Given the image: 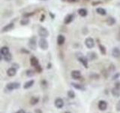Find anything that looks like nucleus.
<instances>
[{
  "label": "nucleus",
  "instance_id": "nucleus-1",
  "mask_svg": "<svg viewBox=\"0 0 120 113\" xmlns=\"http://www.w3.org/2000/svg\"><path fill=\"white\" fill-rule=\"evenodd\" d=\"M20 87V84L18 82H10L8 83L7 85H6V89L8 90H15V89H18Z\"/></svg>",
  "mask_w": 120,
  "mask_h": 113
},
{
  "label": "nucleus",
  "instance_id": "nucleus-2",
  "mask_svg": "<svg viewBox=\"0 0 120 113\" xmlns=\"http://www.w3.org/2000/svg\"><path fill=\"white\" fill-rule=\"evenodd\" d=\"M77 54H78L77 57H78L79 61H80L86 68H88V58L84 56H82V54H80V53H79Z\"/></svg>",
  "mask_w": 120,
  "mask_h": 113
},
{
  "label": "nucleus",
  "instance_id": "nucleus-3",
  "mask_svg": "<svg viewBox=\"0 0 120 113\" xmlns=\"http://www.w3.org/2000/svg\"><path fill=\"white\" fill-rule=\"evenodd\" d=\"M29 47L31 48L32 50H35L37 48V39L35 36H32L31 39H29Z\"/></svg>",
  "mask_w": 120,
  "mask_h": 113
},
{
  "label": "nucleus",
  "instance_id": "nucleus-4",
  "mask_svg": "<svg viewBox=\"0 0 120 113\" xmlns=\"http://www.w3.org/2000/svg\"><path fill=\"white\" fill-rule=\"evenodd\" d=\"M48 46H49V44H48L47 41L44 38H41L39 41V47L41 49H43V50H47L48 48Z\"/></svg>",
  "mask_w": 120,
  "mask_h": 113
},
{
  "label": "nucleus",
  "instance_id": "nucleus-5",
  "mask_svg": "<svg viewBox=\"0 0 120 113\" xmlns=\"http://www.w3.org/2000/svg\"><path fill=\"white\" fill-rule=\"evenodd\" d=\"M38 35L41 37V38H46L48 36L49 32L47 31V29L46 28L43 27V26H41L38 30Z\"/></svg>",
  "mask_w": 120,
  "mask_h": 113
},
{
  "label": "nucleus",
  "instance_id": "nucleus-6",
  "mask_svg": "<svg viewBox=\"0 0 120 113\" xmlns=\"http://www.w3.org/2000/svg\"><path fill=\"white\" fill-rule=\"evenodd\" d=\"M85 44L88 48H92L94 46H95V41H94L92 38L89 37L85 40Z\"/></svg>",
  "mask_w": 120,
  "mask_h": 113
},
{
  "label": "nucleus",
  "instance_id": "nucleus-7",
  "mask_svg": "<svg viewBox=\"0 0 120 113\" xmlns=\"http://www.w3.org/2000/svg\"><path fill=\"white\" fill-rule=\"evenodd\" d=\"M71 75L74 79H75V80H80V79L82 78L81 73L80 71H78V70L72 71V72H71Z\"/></svg>",
  "mask_w": 120,
  "mask_h": 113
},
{
  "label": "nucleus",
  "instance_id": "nucleus-8",
  "mask_svg": "<svg viewBox=\"0 0 120 113\" xmlns=\"http://www.w3.org/2000/svg\"><path fill=\"white\" fill-rule=\"evenodd\" d=\"M98 107L101 111H105L107 108V103L105 100H100L98 102Z\"/></svg>",
  "mask_w": 120,
  "mask_h": 113
},
{
  "label": "nucleus",
  "instance_id": "nucleus-9",
  "mask_svg": "<svg viewBox=\"0 0 120 113\" xmlns=\"http://www.w3.org/2000/svg\"><path fill=\"white\" fill-rule=\"evenodd\" d=\"M55 105L56 108L62 109L64 106V100L62 98H57V99L55 100Z\"/></svg>",
  "mask_w": 120,
  "mask_h": 113
},
{
  "label": "nucleus",
  "instance_id": "nucleus-10",
  "mask_svg": "<svg viewBox=\"0 0 120 113\" xmlns=\"http://www.w3.org/2000/svg\"><path fill=\"white\" fill-rule=\"evenodd\" d=\"M17 73V69H15L14 67H11L7 70V75L10 77H13L16 75Z\"/></svg>",
  "mask_w": 120,
  "mask_h": 113
},
{
  "label": "nucleus",
  "instance_id": "nucleus-11",
  "mask_svg": "<svg viewBox=\"0 0 120 113\" xmlns=\"http://www.w3.org/2000/svg\"><path fill=\"white\" fill-rule=\"evenodd\" d=\"M112 55L115 58H119L120 56V50L118 48H114L112 51Z\"/></svg>",
  "mask_w": 120,
  "mask_h": 113
},
{
  "label": "nucleus",
  "instance_id": "nucleus-12",
  "mask_svg": "<svg viewBox=\"0 0 120 113\" xmlns=\"http://www.w3.org/2000/svg\"><path fill=\"white\" fill-rule=\"evenodd\" d=\"M14 26V24H13V23H11V24L6 25L5 26H4V27L2 28V32H8V31H10V30H11Z\"/></svg>",
  "mask_w": 120,
  "mask_h": 113
},
{
  "label": "nucleus",
  "instance_id": "nucleus-13",
  "mask_svg": "<svg viewBox=\"0 0 120 113\" xmlns=\"http://www.w3.org/2000/svg\"><path fill=\"white\" fill-rule=\"evenodd\" d=\"M111 93H112V95L113 96V97H119L120 96V89L116 88V87H114L113 88H112Z\"/></svg>",
  "mask_w": 120,
  "mask_h": 113
},
{
  "label": "nucleus",
  "instance_id": "nucleus-14",
  "mask_svg": "<svg viewBox=\"0 0 120 113\" xmlns=\"http://www.w3.org/2000/svg\"><path fill=\"white\" fill-rule=\"evenodd\" d=\"M30 63H31V65L34 67H36L37 66L39 65L38 60L35 56H32L31 59H30Z\"/></svg>",
  "mask_w": 120,
  "mask_h": 113
},
{
  "label": "nucleus",
  "instance_id": "nucleus-15",
  "mask_svg": "<svg viewBox=\"0 0 120 113\" xmlns=\"http://www.w3.org/2000/svg\"><path fill=\"white\" fill-rule=\"evenodd\" d=\"M73 20H74V15L73 14H68L65 17L64 23H65V24H70V23L72 22Z\"/></svg>",
  "mask_w": 120,
  "mask_h": 113
},
{
  "label": "nucleus",
  "instance_id": "nucleus-16",
  "mask_svg": "<svg viewBox=\"0 0 120 113\" xmlns=\"http://www.w3.org/2000/svg\"><path fill=\"white\" fill-rule=\"evenodd\" d=\"M30 104L32 105H35L38 104V103L39 102V97H32L30 99Z\"/></svg>",
  "mask_w": 120,
  "mask_h": 113
},
{
  "label": "nucleus",
  "instance_id": "nucleus-17",
  "mask_svg": "<svg viewBox=\"0 0 120 113\" xmlns=\"http://www.w3.org/2000/svg\"><path fill=\"white\" fill-rule=\"evenodd\" d=\"M34 83H35V81H34V80H29L28 81H26L24 85H23V88L24 89H28V88H30L31 87L33 86Z\"/></svg>",
  "mask_w": 120,
  "mask_h": 113
},
{
  "label": "nucleus",
  "instance_id": "nucleus-18",
  "mask_svg": "<svg viewBox=\"0 0 120 113\" xmlns=\"http://www.w3.org/2000/svg\"><path fill=\"white\" fill-rule=\"evenodd\" d=\"M65 36H62V35H59L58 36V38H57V43L59 45H62L65 43Z\"/></svg>",
  "mask_w": 120,
  "mask_h": 113
},
{
  "label": "nucleus",
  "instance_id": "nucleus-19",
  "mask_svg": "<svg viewBox=\"0 0 120 113\" xmlns=\"http://www.w3.org/2000/svg\"><path fill=\"white\" fill-rule=\"evenodd\" d=\"M71 85H72L74 88H76L77 90H86L84 86H82V85L77 84V83H71Z\"/></svg>",
  "mask_w": 120,
  "mask_h": 113
},
{
  "label": "nucleus",
  "instance_id": "nucleus-20",
  "mask_svg": "<svg viewBox=\"0 0 120 113\" xmlns=\"http://www.w3.org/2000/svg\"><path fill=\"white\" fill-rule=\"evenodd\" d=\"M0 52H1V55L2 56H5L8 54H9L10 51H9V48L6 47V46H4L1 48V51H0Z\"/></svg>",
  "mask_w": 120,
  "mask_h": 113
},
{
  "label": "nucleus",
  "instance_id": "nucleus-21",
  "mask_svg": "<svg viewBox=\"0 0 120 113\" xmlns=\"http://www.w3.org/2000/svg\"><path fill=\"white\" fill-rule=\"evenodd\" d=\"M78 14H80L81 17H86L88 14V11L85 8H80L78 10Z\"/></svg>",
  "mask_w": 120,
  "mask_h": 113
},
{
  "label": "nucleus",
  "instance_id": "nucleus-22",
  "mask_svg": "<svg viewBox=\"0 0 120 113\" xmlns=\"http://www.w3.org/2000/svg\"><path fill=\"white\" fill-rule=\"evenodd\" d=\"M97 58V55H96V53L95 52H90L88 53V59L90 60H94L95 59Z\"/></svg>",
  "mask_w": 120,
  "mask_h": 113
},
{
  "label": "nucleus",
  "instance_id": "nucleus-23",
  "mask_svg": "<svg viewBox=\"0 0 120 113\" xmlns=\"http://www.w3.org/2000/svg\"><path fill=\"white\" fill-rule=\"evenodd\" d=\"M96 11H97V13L98 14H99L101 15H106L107 14V11L105 9L102 8H98L96 9Z\"/></svg>",
  "mask_w": 120,
  "mask_h": 113
},
{
  "label": "nucleus",
  "instance_id": "nucleus-24",
  "mask_svg": "<svg viewBox=\"0 0 120 113\" xmlns=\"http://www.w3.org/2000/svg\"><path fill=\"white\" fill-rule=\"evenodd\" d=\"M107 24L109 26H112V25H113L115 23H116V20H115V18L113 17H108L107 18Z\"/></svg>",
  "mask_w": 120,
  "mask_h": 113
},
{
  "label": "nucleus",
  "instance_id": "nucleus-25",
  "mask_svg": "<svg viewBox=\"0 0 120 113\" xmlns=\"http://www.w3.org/2000/svg\"><path fill=\"white\" fill-rule=\"evenodd\" d=\"M3 56L4 60H5L6 62H10L11 60V59H12V55H11L10 53H9V54H6V55H5V56Z\"/></svg>",
  "mask_w": 120,
  "mask_h": 113
},
{
  "label": "nucleus",
  "instance_id": "nucleus-26",
  "mask_svg": "<svg viewBox=\"0 0 120 113\" xmlns=\"http://www.w3.org/2000/svg\"><path fill=\"white\" fill-rule=\"evenodd\" d=\"M68 97L69 98H71V99H74V98L75 97V93L73 91V90H68Z\"/></svg>",
  "mask_w": 120,
  "mask_h": 113
},
{
  "label": "nucleus",
  "instance_id": "nucleus-27",
  "mask_svg": "<svg viewBox=\"0 0 120 113\" xmlns=\"http://www.w3.org/2000/svg\"><path fill=\"white\" fill-rule=\"evenodd\" d=\"M26 74L27 76L32 77V76H33L34 75H35V71H33L32 69H28L27 71L26 72Z\"/></svg>",
  "mask_w": 120,
  "mask_h": 113
},
{
  "label": "nucleus",
  "instance_id": "nucleus-28",
  "mask_svg": "<svg viewBox=\"0 0 120 113\" xmlns=\"http://www.w3.org/2000/svg\"><path fill=\"white\" fill-rule=\"evenodd\" d=\"M99 48H100V51H101V53L102 54H106V48L102 44H99Z\"/></svg>",
  "mask_w": 120,
  "mask_h": 113
},
{
  "label": "nucleus",
  "instance_id": "nucleus-29",
  "mask_svg": "<svg viewBox=\"0 0 120 113\" xmlns=\"http://www.w3.org/2000/svg\"><path fill=\"white\" fill-rule=\"evenodd\" d=\"M29 19H27V18H23V19H22V20L20 21V24H21L22 25H27V24H29Z\"/></svg>",
  "mask_w": 120,
  "mask_h": 113
},
{
  "label": "nucleus",
  "instance_id": "nucleus-30",
  "mask_svg": "<svg viewBox=\"0 0 120 113\" xmlns=\"http://www.w3.org/2000/svg\"><path fill=\"white\" fill-rule=\"evenodd\" d=\"M116 111H117V112H120V100H119L118 103H116Z\"/></svg>",
  "mask_w": 120,
  "mask_h": 113
},
{
  "label": "nucleus",
  "instance_id": "nucleus-31",
  "mask_svg": "<svg viewBox=\"0 0 120 113\" xmlns=\"http://www.w3.org/2000/svg\"><path fill=\"white\" fill-rule=\"evenodd\" d=\"M35 69H36V71H37V72H38V73H41V70H42V69H41V67L40 66V65L37 66L35 67Z\"/></svg>",
  "mask_w": 120,
  "mask_h": 113
},
{
  "label": "nucleus",
  "instance_id": "nucleus-32",
  "mask_svg": "<svg viewBox=\"0 0 120 113\" xmlns=\"http://www.w3.org/2000/svg\"><path fill=\"white\" fill-rule=\"evenodd\" d=\"M115 87L116 88L120 89V81H116V84H115Z\"/></svg>",
  "mask_w": 120,
  "mask_h": 113
},
{
  "label": "nucleus",
  "instance_id": "nucleus-33",
  "mask_svg": "<svg viewBox=\"0 0 120 113\" xmlns=\"http://www.w3.org/2000/svg\"><path fill=\"white\" fill-rule=\"evenodd\" d=\"M119 76H120V73H116V75H113V77H112V79H113V80H114V79H117Z\"/></svg>",
  "mask_w": 120,
  "mask_h": 113
},
{
  "label": "nucleus",
  "instance_id": "nucleus-34",
  "mask_svg": "<svg viewBox=\"0 0 120 113\" xmlns=\"http://www.w3.org/2000/svg\"><path fill=\"white\" fill-rule=\"evenodd\" d=\"M41 86H44L45 88H46V87L47 86L46 81H41Z\"/></svg>",
  "mask_w": 120,
  "mask_h": 113
},
{
  "label": "nucleus",
  "instance_id": "nucleus-35",
  "mask_svg": "<svg viewBox=\"0 0 120 113\" xmlns=\"http://www.w3.org/2000/svg\"><path fill=\"white\" fill-rule=\"evenodd\" d=\"M35 113H43V112H42V111H41L40 109H35Z\"/></svg>",
  "mask_w": 120,
  "mask_h": 113
},
{
  "label": "nucleus",
  "instance_id": "nucleus-36",
  "mask_svg": "<svg viewBox=\"0 0 120 113\" xmlns=\"http://www.w3.org/2000/svg\"><path fill=\"white\" fill-rule=\"evenodd\" d=\"M16 113H26V112L23 110V109H20V110H18Z\"/></svg>",
  "mask_w": 120,
  "mask_h": 113
},
{
  "label": "nucleus",
  "instance_id": "nucleus-37",
  "mask_svg": "<svg viewBox=\"0 0 120 113\" xmlns=\"http://www.w3.org/2000/svg\"><path fill=\"white\" fill-rule=\"evenodd\" d=\"M68 1H69V2H76L77 0H68Z\"/></svg>",
  "mask_w": 120,
  "mask_h": 113
},
{
  "label": "nucleus",
  "instance_id": "nucleus-38",
  "mask_svg": "<svg viewBox=\"0 0 120 113\" xmlns=\"http://www.w3.org/2000/svg\"><path fill=\"white\" fill-rule=\"evenodd\" d=\"M65 113H71V112H65Z\"/></svg>",
  "mask_w": 120,
  "mask_h": 113
},
{
  "label": "nucleus",
  "instance_id": "nucleus-39",
  "mask_svg": "<svg viewBox=\"0 0 120 113\" xmlns=\"http://www.w3.org/2000/svg\"><path fill=\"white\" fill-rule=\"evenodd\" d=\"M28 113H30V112H28Z\"/></svg>",
  "mask_w": 120,
  "mask_h": 113
}]
</instances>
